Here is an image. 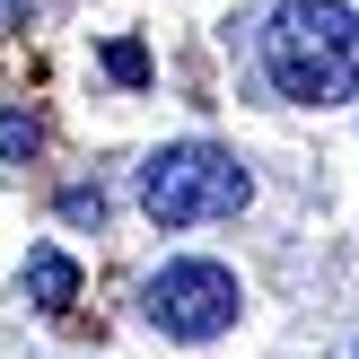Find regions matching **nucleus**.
Here are the masks:
<instances>
[{"instance_id": "nucleus-5", "label": "nucleus", "mask_w": 359, "mask_h": 359, "mask_svg": "<svg viewBox=\"0 0 359 359\" xmlns=\"http://www.w3.org/2000/svg\"><path fill=\"white\" fill-rule=\"evenodd\" d=\"M105 79H123V88H140V79H149V53H140L132 35H114V44H105Z\"/></svg>"}, {"instance_id": "nucleus-6", "label": "nucleus", "mask_w": 359, "mask_h": 359, "mask_svg": "<svg viewBox=\"0 0 359 359\" xmlns=\"http://www.w3.org/2000/svg\"><path fill=\"white\" fill-rule=\"evenodd\" d=\"M0 158H9V167H27V158H35V114H18V105L0 114Z\"/></svg>"}, {"instance_id": "nucleus-2", "label": "nucleus", "mask_w": 359, "mask_h": 359, "mask_svg": "<svg viewBox=\"0 0 359 359\" xmlns=\"http://www.w3.org/2000/svg\"><path fill=\"white\" fill-rule=\"evenodd\" d=\"M245 202H255V175H245L228 149H210V140H175V149H158L149 167H140V210H149L158 228L237 219Z\"/></svg>"}, {"instance_id": "nucleus-8", "label": "nucleus", "mask_w": 359, "mask_h": 359, "mask_svg": "<svg viewBox=\"0 0 359 359\" xmlns=\"http://www.w3.org/2000/svg\"><path fill=\"white\" fill-rule=\"evenodd\" d=\"M35 18V0H0V27H27Z\"/></svg>"}, {"instance_id": "nucleus-7", "label": "nucleus", "mask_w": 359, "mask_h": 359, "mask_svg": "<svg viewBox=\"0 0 359 359\" xmlns=\"http://www.w3.org/2000/svg\"><path fill=\"white\" fill-rule=\"evenodd\" d=\"M62 219H105V193H88V184H70V193H62Z\"/></svg>"}, {"instance_id": "nucleus-4", "label": "nucleus", "mask_w": 359, "mask_h": 359, "mask_svg": "<svg viewBox=\"0 0 359 359\" xmlns=\"http://www.w3.org/2000/svg\"><path fill=\"white\" fill-rule=\"evenodd\" d=\"M27 298H35L44 316H62L70 298H79V263H70L62 245H35V255H27Z\"/></svg>"}, {"instance_id": "nucleus-1", "label": "nucleus", "mask_w": 359, "mask_h": 359, "mask_svg": "<svg viewBox=\"0 0 359 359\" xmlns=\"http://www.w3.org/2000/svg\"><path fill=\"white\" fill-rule=\"evenodd\" d=\"M263 70L290 105H333L359 88V18L342 0H280L263 18Z\"/></svg>"}, {"instance_id": "nucleus-3", "label": "nucleus", "mask_w": 359, "mask_h": 359, "mask_svg": "<svg viewBox=\"0 0 359 359\" xmlns=\"http://www.w3.org/2000/svg\"><path fill=\"white\" fill-rule=\"evenodd\" d=\"M140 307H149V325L167 333V342H219L228 325H237L245 290L228 263H167V272L140 290Z\"/></svg>"}]
</instances>
